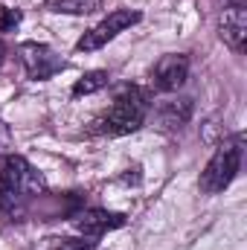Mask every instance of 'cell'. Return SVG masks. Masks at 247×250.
I'll return each mask as SVG.
<instances>
[{
  "label": "cell",
  "instance_id": "6da1fadb",
  "mask_svg": "<svg viewBox=\"0 0 247 250\" xmlns=\"http://www.w3.org/2000/svg\"><path fill=\"white\" fill-rule=\"evenodd\" d=\"M47 189L44 175L21 154H6L0 163V212L15 209L21 201L35 198Z\"/></svg>",
  "mask_w": 247,
  "mask_h": 250
},
{
  "label": "cell",
  "instance_id": "7a4b0ae2",
  "mask_svg": "<svg viewBox=\"0 0 247 250\" xmlns=\"http://www.w3.org/2000/svg\"><path fill=\"white\" fill-rule=\"evenodd\" d=\"M242 151H245V134H233L227 140L218 143V148L212 151L206 169L201 172L198 189L204 195H218L230 187L242 169Z\"/></svg>",
  "mask_w": 247,
  "mask_h": 250
},
{
  "label": "cell",
  "instance_id": "3957f363",
  "mask_svg": "<svg viewBox=\"0 0 247 250\" xmlns=\"http://www.w3.org/2000/svg\"><path fill=\"white\" fill-rule=\"evenodd\" d=\"M148 117V102L143 96V90L137 87H125L123 93L114 99V105L96 120V131L108 134V137H125L131 131H137Z\"/></svg>",
  "mask_w": 247,
  "mask_h": 250
},
{
  "label": "cell",
  "instance_id": "277c9868",
  "mask_svg": "<svg viewBox=\"0 0 247 250\" xmlns=\"http://www.w3.org/2000/svg\"><path fill=\"white\" fill-rule=\"evenodd\" d=\"M137 21H140V12H134V9H114L108 18H102L96 26H90V29L76 41V50H79V53H93V50L105 47L108 41H114L120 32L131 29Z\"/></svg>",
  "mask_w": 247,
  "mask_h": 250
},
{
  "label": "cell",
  "instance_id": "5b68a950",
  "mask_svg": "<svg viewBox=\"0 0 247 250\" xmlns=\"http://www.w3.org/2000/svg\"><path fill=\"white\" fill-rule=\"evenodd\" d=\"M18 59L23 64L26 76L35 79V82H47V79H53L56 73H62L64 67H67L64 59L56 50H50L47 44H38V41L21 44V47H18Z\"/></svg>",
  "mask_w": 247,
  "mask_h": 250
},
{
  "label": "cell",
  "instance_id": "8992f818",
  "mask_svg": "<svg viewBox=\"0 0 247 250\" xmlns=\"http://www.w3.org/2000/svg\"><path fill=\"white\" fill-rule=\"evenodd\" d=\"M186 79H189V56H184V53L163 56L151 70V84L163 93H172V90L184 87Z\"/></svg>",
  "mask_w": 247,
  "mask_h": 250
},
{
  "label": "cell",
  "instance_id": "52a82bcc",
  "mask_svg": "<svg viewBox=\"0 0 247 250\" xmlns=\"http://www.w3.org/2000/svg\"><path fill=\"white\" fill-rule=\"evenodd\" d=\"M218 35H221V41H224L233 53H245V44H247V12H245L242 3L227 6V9L218 15Z\"/></svg>",
  "mask_w": 247,
  "mask_h": 250
},
{
  "label": "cell",
  "instance_id": "ba28073f",
  "mask_svg": "<svg viewBox=\"0 0 247 250\" xmlns=\"http://www.w3.org/2000/svg\"><path fill=\"white\" fill-rule=\"evenodd\" d=\"M73 224H76V230H79L84 239H96V236H102V233H111V230L123 227L125 215H120V212H108V209H87V212L76 215Z\"/></svg>",
  "mask_w": 247,
  "mask_h": 250
},
{
  "label": "cell",
  "instance_id": "9c48e42d",
  "mask_svg": "<svg viewBox=\"0 0 247 250\" xmlns=\"http://www.w3.org/2000/svg\"><path fill=\"white\" fill-rule=\"evenodd\" d=\"M44 9L56 15H93L102 9V0H44Z\"/></svg>",
  "mask_w": 247,
  "mask_h": 250
},
{
  "label": "cell",
  "instance_id": "30bf717a",
  "mask_svg": "<svg viewBox=\"0 0 247 250\" xmlns=\"http://www.w3.org/2000/svg\"><path fill=\"white\" fill-rule=\"evenodd\" d=\"M189 117H192V99H172L160 108V120L169 128H181L184 123H189Z\"/></svg>",
  "mask_w": 247,
  "mask_h": 250
},
{
  "label": "cell",
  "instance_id": "8fae6325",
  "mask_svg": "<svg viewBox=\"0 0 247 250\" xmlns=\"http://www.w3.org/2000/svg\"><path fill=\"white\" fill-rule=\"evenodd\" d=\"M111 84V73L108 70H90V73H84L76 84H73V96L79 99V96H90V93H96V90H102V87H108Z\"/></svg>",
  "mask_w": 247,
  "mask_h": 250
},
{
  "label": "cell",
  "instance_id": "7c38bea8",
  "mask_svg": "<svg viewBox=\"0 0 247 250\" xmlns=\"http://www.w3.org/2000/svg\"><path fill=\"white\" fill-rule=\"evenodd\" d=\"M21 23V12L18 9H3V15H0V29L6 32V29H15Z\"/></svg>",
  "mask_w": 247,
  "mask_h": 250
},
{
  "label": "cell",
  "instance_id": "4fadbf2b",
  "mask_svg": "<svg viewBox=\"0 0 247 250\" xmlns=\"http://www.w3.org/2000/svg\"><path fill=\"white\" fill-rule=\"evenodd\" d=\"M56 250H93V242H87V239H64Z\"/></svg>",
  "mask_w": 247,
  "mask_h": 250
},
{
  "label": "cell",
  "instance_id": "5bb4252c",
  "mask_svg": "<svg viewBox=\"0 0 247 250\" xmlns=\"http://www.w3.org/2000/svg\"><path fill=\"white\" fill-rule=\"evenodd\" d=\"M3 59H6V44L0 41V64H3Z\"/></svg>",
  "mask_w": 247,
  "mask_h": 250
},
{
  "label": "cell",
  "instance_id": "9a60e30c",
  "mask_svg": "<svg viewBox=\"0 0 247 250\" xmlns=\"http://www.w3.org/2000/svg\"><path fill=\"white\" fill-rule=\"evenodd\" d=\"M0 143H3V128H0Z\"/></svg>",
  "mask_w": 247,
  "mask_h": 250
}]
</instances>
